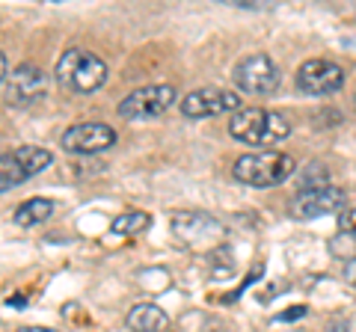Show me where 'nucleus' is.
Instances as JSON below:
<instances>
[{
    "instance_id": "obj_1",
    "label": "nucleus",
    "mask_w": 356,
    "mask_h": 332,
    "mask_svg": "<svg viewBox=\"0 0 356 332\" xmlns=\"http://www.w3.org/2000/svg\"><path fill=\"white\" fill-rule=\"evenodd\" d=\"M229 134L243 146H276L291 137V122L264 107H243L229 119Z\"/></svg>"
},
{
    "instance_id": "obj_2",
    "label": "nucleus",
    "mask_w": 356,
    "mask_h": 332,
    "mask_svg": "<svg viewBox=\"0 0 356 332\" xmlns=\"http://www.w3.org/2000/svg\"><path fill=\"white\" fill-rule=\"evenodd\" d=\"M54 77L63 90L77 92V95H89L95 90H102L110 77V69L102 57H95L92 51L83 48H69L54 65Z\"/></svg>"
},
{
    "instance_id": "obj_3",
    "label": "nucleus",
    "mask_w": 356,
    "mask_h": 332,
    "mask_svg": "<svg viewBox=\"0 0 356 332\" xmlns=\"http://www.w3.org/2000/svg\"><path fill=\"white\" fill-rule=\"evenodd\" d=\"M294 172H297L294 158L276 149H259V151L241 154L235 166H232V175L241 184H250V187H276L291 179Z\"/></svg>"
},
{
    "instance_id": "obj_4",
    "label": "nucleus",
    "mask_w": 356,
    "mask_h": 332,
    "mask_svg": "<svg viewBox=\"0 0 356 332\" xmlns=\"http://www.w3.org/2000/svg\"><path fill=\"white\" fill-rule=\"evenodd\" d=\"M51 160L54 154L42 146H18L15 151L0 154V193L9 190V187L24 184L42 169H48Z\"/></svg>"
},
{
    "instance_id": "obj_5",
    "label": "nucleus",
    "mask_w": 356,
    "mask_h": 332,
    "mask_svg": "<svg viewBox=\"0 0 356 332\" xmlns=\"http://www.w3.org/2000/svg\"><path fill=\"white\" fill-rule=\"evenodd\" d=\"M232 81L243 95H270L280 86V65L267 53H250V57L238 60Z\"/></svg>"
},
{
    "instance_id": "obj_6",
    "label": "nucleus",
    "mask_w": 356,
    "mask_h": 332,
    "mask_svg": "<svg viewBox=\"0 0 356 332\" xmlns=\"http://www.w3.org/2000/svg\"><path fill=\"white\" fill-rule=\"evenodd\" d=\"M175 104V90L170 83H154V86H143L134 90L131 95L122 98L119 104V116L131 119V122H149L154 116L166 113Z\"/></svg>"
},
{
    "instance_id": "obj_7",
    "label": "nucleus",
    "mask_w": 356,
    "mask_h": 332,
    "mask_svg": "<svg viewBox=\"0 0 356 332\" xmlns=\"http://www.w3.org/2000/svg\"><path fill=\"white\" fill-rule=\"evenodd\" d=\"M341 86H344V69L332 60L315 57V60H306L297 69V90L306 95L324 98V95L339 92Z\"/></svg>"
},
{
    "instance_id": "obj_8",
    "label": "nucleus",
    "mask_w": 356,
    "mask_h": 332,
    "mask_svg": "<svg viewBox=\"0 0 356 332\" xmlns=\"http://www.w3.org/2000/svg\"><path fill=\"white\" fill-rule=\"evenodd\" d=\"M241 107L238 92L229 90H217V86H202V90H193L191 95L181 98V113L187 119H211V116H235Z\"/></svg>"
},
{
    "instance_id": "obj_9",
    "label": "nucleus",
    "mask_w": 356,
    "mask_h": 332,
    "mask_svg": "<svg viewBox=\"0 0 356 332\" xmlns=\"http://www.w3.org/2000/svg\"><path fill=\"white\" fill-rule=\"evenodd\" d=\"M60 146L69 154H98L116 146V131L102 122H81L63 131Z\"/></svg>"
},
{
    "instance_id": "obj_10",
    "label": "nucleus",
    "mask_w": 356,
    "mask_h": 332,
    "mask_svg": "<svg viewBox=\"0 0 356 332\" xmlns=\"http://www.w3.org/2000/svg\"><path fill=\"white\" fill-rule=\"evenodd\" d=\"M348 205V193L339 187H318V190H303L294 202H291V214L297 219H315V217H327V214H341Z\"/></svg>"
},
{
    "instance_id": "obj_11",
    "label": "nucleus",
    "mask_w": 356,
    "mask_h": 332,
    "mask_svg": "<svg viewBox=\"0 0 356 332\" xmlns=\"http://www.w3.org/2000/svg\"><path fill=\"white\" fill-rule=\"evenodd\" d=\"M172 231L175 238L191 249H205L208 243H214L222 238V226L214 217L208 214H196V211H181L172 219Z\"/></svg>"
},
{
    "instance_id": "obj_12",
    "label": "nucleus",
    "mask_w": 356,
    "mask_h": 332,
    "mask_svg": "<svg viewBox=\"0 0 356 332\" xmlns=\"http://www.w3.org/2000/svg\"><path fill=\"white\" fill-rule=\"evenodd\" d=\"M44 95V74L39 65H18L6 77V101L9 104H33Z\"/></svg>"
},
{
    "instance_id": "obj_13",
    "label": "nucleus",
    "mask_w": 356,
    "mask_h": 332,
    "mask_svg": "<svg viewBox=\"0 0 356 332\" xmlns=\"http://www.w3.org/2000/svg\"><path fill=\"white\" fill-rule=\"evenodd\" d=\"M125 324L131 332H163L166 324H170V317H166V312L161 306L154 303H137L128 312Z\"/></svg>"
},
{
    "instance_id": "obj_14",
    "label": "nucleus",
    "mask_w": 356,
    "mask_h": 332,
    "mask_svg": "<svg viewBox=\"0 0 356 332\" xmlns=\"http://www.w3.org/2000/svg\"><path fill=\"white\" fill-rule=\"evenodd\" d=\"M54 208H57V205H54L51 199L33 196V199H27V202H21V205L15 208V223L24 226V229L39 226V223H44L48 217H54Z\"/></svg>"
},
{
    "instance_id": "obj_15",
    "label": "nucleus",
    "mask_w": 356,
    "mask_h": 332,
    "mask_svg": "<svg viewBox=\"0 0 356 332\" xmlns=\"http://www.w3.org/2000/svg\"><path fill=\"white\" fill-rule=\"evenodd\" d=\"M152 226V217L146 211H125L113 217V223H110V231L113 235H125V238H134V235H143Z\"/></svg>"
},
{
    "instance_id": "obj_16",
    "label": "nucleus",
    "mask_w": 356,
    "mask_h": 332,
    "mask_svg": "<svg viewBox=\"0 0 356 332\" xmlns=\"http://www.w3.org/2000/svg\"><path fill=\"white\" fill-rule=\"evenodd\" d=\"M297 184H300V193H303V190H318V187L330 184V175H327L324 166L312 163V166H306V172L297 175Z\"/></svg>"
},
{
    "instance_id": "obj_17",
    "label": "nucleus",
    "mask_w": 356,
    "mask_h": 332,
    "mask_svg": "<svg viewBox=\"0 0 356 332\" xmlns=\"http://www.w3.org/2000/svg\"><path fill=\"white\" fill-rule=\"evenodd\" d=\"M339 229L344 231V235H353V238H356V208H350V211H341Z\"/></svg>"
},
{
    "instance_id": "obj_18",
    "label": "nucleus",
    "mask_w": 356,
    "mask_h": 332,
    "mask_svg": "<svg viewBox=\"0 0 356 332\" xmlns=\"http://www.w3.org/2000/svg\"><path fill=\"white\" fill-rule=\"evenodd\" d=\"M341 276H344V282H348V285H356V256L344 261V270H341Z\"/></svg>"
},
{
    "instance_id": "obj_19",
    "label": "nucleus",
    "mask_w": 356,
    "mask_h": 332,
    "mask_svg": "<svg viewBox=\"0 0 356 332\" xmlns=\"http://www.w3.org/2000/svg\"><path fill=\"white\" fill-rule=\"evenodd\" d=\"M306 315V306H294V308H285L280 315V320H294V317H303Z\"/></svg>"
},
{
    "instance_id": "obj_20",
    "label": "nucleus",
    "mask_w": 356,
    "mask_h": 332,
    "mask_svg": "<svg viewBox=\"0 0 356 332\" xmlns=\"http://www.w3.org/2000/svg\"><path fill=\"white\" fill-rule=\"evenodd\" d=\"M6 306H13V308H24V306H27V297H24V294L6 297Z\"/></svg>"
},
{
    "instance_id": "obj_21",
    "label": "nucleus",
    "mask_w": 356,
    "mask_h": 332,
    "mask_svg": "<svg viewBox=\"0 0 356 332\" xmlns=\"http://www.w3.org/2000/svg\"><path fill=\"white\" fill-rule=\"evenodd\" d=\"M18 332H57V329H51V326H21Z\"/></svg>"
},
{
    "instance_id": "obj_22",
    "label": "nucleus",
    "mask_w": 356,
    "mask_h": 332,
    "mask_svg": "<svg viewBox=\"0 0 356 332\" xmlns=\"http://www.w3.org/2000/svg\"><path fill=\"white\" fill-rule=\"evenodd\" d=\"M6 77H9V74H6V57H3V51H0V83H3Z\"/></svg>"
}]
</instances>
